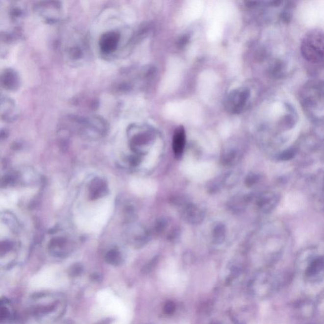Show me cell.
<instances>
[{
	"mask_svg": "<svg viewBox=\"0 0 324 324\" xmlns=\"http://www.w3.org/2000/svg\"><path fill=\"white\" fill-rule=\"evenodd\" d=\"M56 47L62 58L74 66L84 64L90 58L88 42L83 34L78 30L69 29L61 32Z\"/></svg>",
	"mask_w": 324,
	"mask_h": 324,
	"instance_id": "1",
	"label": "cell"
},
{
	"mask_svg": "<svg viewBox=\"0 0 324 324\" xmlns=\"http://www.w3.org/2000/svg\"><path fill=\"white\" fill-rule=\"evenodd\" d=\"M32 300V313L43 324H52L59 319L66 307L65 299L60 295L41 293L34 295Z\"/></svg>",
	"mask_w": 324,
	"mask_h": 324,
	"instance_id": "2",
	"label": "cell"
},
{
	"mask_svg": "<svg viewBox=\"0 0 324 324\" xmlns=\"http://www.w3.org/2000/svg\"><path fill=\"white\" fill-rule=\"evenodd\" d=\"M67 119L80 136L88 140H99L105 136L108 132L107 123L105 119L97 115L71 116Z\"/></svg>",
	"mask_w": 324,
	"mask_h": 324,
	"instance_id": "3",
	"label": "cell"
},
{
	"mask_svg": "<svg viewBox=\"0 0 324 324\" xmlns=\"http://www.w3.org/2000/svg\"><path fill=\"white\" fill-rule=\"evenodd\" d=\"M34 10L41 19L50 25L59 23L64 15L62 3L60 1H39L34 5Z\"/></svg>",
	"mask_w": 324,
	"mask_h": 324,
	"instance_id": "4",
	"label": "cell"
},
{
	"mask_svg": "<svg viewBox=\"0 0 324 324\" xmlns=\"http://www.w3.org/2000/svg\"><path fill=\"white\" fill-rule=\"evenodd\" d=\"M128 137L131 149L140 153L147 147L153 139V133L149 128L138 125H131L128 127Z\"/></svg>",
	"mask_w": 324,
	"mask_h": 324,
	"instance_id": "5",
	"label": "cell"
},
{
	"mask_svg": "<svg viewBox=\"0 0 324 324\" xmlns=\"http://www.w3.org/2000/svg\"><path fill=\"white\" fill-rule=\"evenodd\" d=\"M122 34L119 30H109L100 37L99 47L102 56L111 57L114 56L120 48Z\"/></svg>",
	"mask_w": 324,
	"mask_h": 324,
	"instance_id": "6",
	"label": "cell"
},
{
	"mask_svg": "<svg viewBox=\"0 0 324 324\" xmlns=\"http://www.w3.org/2000/svg\"><path fill=\"white\" fill-rule=\"evenodd\" d=\"M249 96V91L246 89L241 88L232 91L226 100V108L234 114L241 112L244 108Z\"/></svg>",
	"mask_w": 324,
	"mask_h": 324,
	"instance_id": "7",
	"label": "cell"
},
{
	"mask_svg": "<svg viewBox=\"0 0 324 324\" xmlns=\"http://www.w3.org/2000/svg\"><path fill=\"white\" fill-rule=\"evenodd\" d=\"M0 115L1 120L6 123H13L19 116L18 108L15 102L6 95H1Z\"/></svg>",
	"mask_w": 324,
	"mask_h": 324,
	"instance_id": "8",
	"label": "cell"
},
{
	"mask_svg": "<svg viewBox=\"0 0 324 324\" xmlns=\"http://www.w3.org/2000/svg\"><path fill=\"white\" fill-rule=\"evenodd\" d=\"M1 86L4 90L11 92L18 90L21 86L20 75L14 69H4L1 74Z\"/></svg>",
	"mask_w": 324,
	"mask_h": 324,
	"instance_id": "9",
	"label": "cell"
},
{
	"mask_svg": "<svg viewBox=\"0 0 324 324\" xmlns=\"http://www.w3.org/2000/svg\"><path fill=\"white\" fill-rule=\"evenodd\" d=\"M180 212L182 219L191 224H199L204 218V210L193 203H185Z\"/></svg>",
	"mask_w": 324,
	"mask_h": 324,
	"instance_id": "10",
	"label": "cell"
},
{
	"mask_svg": "<svg viewBox=\"0 0 324 324\" xmlns=\"http://www.w3.org/2000/svg\"><path fill=\"white\" fill-rule=\"evenodd\" d=\"M8 19L14 25H19L21 24L25 17V6L21 2H13L8 7Z\"/></svg>",
	"mask_w": 324,
	"mask_h": 324,
	"instance_id": "11",
	"label": "cell"
},
{
	"mask_svg": "<svg viewBox=\"0 0 324 324\" xmlns=\"http://www.w3.org/2000/svg\"><path fill=\"white\" fill-rule=\"evenodd\" d=\"M68 241L64 238H56L50 241L49 251L53 256L62 257L69 254L71 249Z\"/></svg>",
	"mask_w": 324,
	"mask_h": 324,
	"instance_id": "12",
	"label": "cell"
},
{
	"mask_svg": "<svg viewBox=\"0 0 324 324\" xmlns=\"http://www.w3.org/2000/svg\"><path fill=\"white\" fill-rule=\"evenodd\" d=\"M186 145V132L184 128L180 126L175 130L173 136V149L176 158H180L183 153Z\"/></svg>",
	"mask_w": 324,
	"mask_h": 324,
	"instance_id": "13",
	"label": "cell"
},
{
	"mask_svg": "<svg viewBox=\"0 0 324 324\" xmlns=\"http://www.w3.org/2000/svg\"><path fill=\"white\" fill-rule=\"evenodd\" d=\"M89 190L90 199H97L106 195L108 191L107 185L105 180L100 178H95L90 182Z\"/></svg>",
	"mask_w": 324,
	"mask_h": 324,
	"instance_id": "14",
	"label": "cell"
},
{
	"mask_svg": "<svg viewBox=\"0 0 324 324\" xmlns=\"http://www.w3.org/2000/svg\"><path fill=\"white\" fill-rule=\"evenodd\" d=\"M106 262L114 266L121 264L123 258L121 252L117 249H112L108 251L105 256Z\"/></svg>",
	"mask_w": 324,
	"mask_h": 324,
	"instance_id": "15",
	"label": "cell"
},
{
	"mask_svg": "<svg viewBox=\"0 0 324 324\" xmlns=\"http://www.w3.org/2000/svg\"><path fill=\"white\" fill-rule=\"evenodd\" d=\"M226 229L224 225L219 223L213 230V238L215 243H222L225 238Z\"/></svg>",
	"mask_w": 324,
	"mask_h": 324,
	"instance_id": "16",
	"label": "cell"
},
{
	"mask_svg": "<svg viewBox=\"0 0 324 324\" xmlns=\"http://www.w3.org/2000/svg\"><path fill=\"white\" fill-rule=\"evenodd\" d=\"M240 154L236 151H230L224 154L222 161L225 165H233L240 160Z\"/></svg>",
	"mask_w": 324,
	"mask_h": 324,
	"instance_id": "17",
	"label": "cell"
},
{
	"mask_svg": "<svg viewBox=\"0 0 324 324\" xmlns=\"http://www.w3.org/2000/svg\"><path fill=\"white\" fill-rule=\"evenodd\" d=\"M17 175L15 174L10 173L2 178L1 186H7L8 185L14 184L16 181Z\"/></svg>",
	"mask_w": 324,
	"mask_h": 324,
	"instance_id": "18",
	"label": "cell"
},
{
	"mask_svg": "<svg viewBox=\"0 0 324 324\" xmlns=\"http://www.w3.org/2000/svg\"><path fill=\"white\" fill-rule=\"evenodd\" d=\"M296 151L295 150H289L288 151L284 152L280 156V159L282 160H288L292 159L295 155Z\"/></svg>",
	"mask_w": 324,
	"mask_h": 324,
	"instance_id": "19",
	"label": "cell"
},
{
	"mask_svg": "<svg viewBox=\"0 0 324 324\" xmlns=\"http://www.w3.org/2000/svg\"><path fill=\"white\" fill-rule=\"evenodd\" d=\"M13 247L12 243L9 242V241H5L1 243V246H0V251H1V254L4 253H6V252L10 251L12 249Z\"/></svg>",
	"mask_w": 324,
	"mask_h": 324,
	"instance_id": "20",
	"label": "cell"
},
{
	"mask_svg": "<svg viewBox=\"0 0 324 324\" xmlns=\"http://www.w3.org/2000/svg\"><path fill=\"white\" fill-rule=\"evenodd\" d=\"M258 180V177L257 175L254 174L249 175L248 176L247 180H246V184H247L248 186H251L255 184Z\"/></svg>",
	"mask_w": 324,
	"mask_h": 324,
	"instance_id": "21",
	"label": "cell"
},
{
	"mask_svg": "<svg viewBox=\"0 0 324 324\" xmlns=\"http://www.w3.org/2000/svg\"><path fill=\"white\" fill-rule=\"evenodd\" d=\"M82 271V265L75 264L74 265L71 269V274L73 275H77L80 274Z\"/></svg>",
	"mask_w": 324,
	"mask_h": 324,
	"instance_id": "22",
	"label": "cell"
},
{
	"mask_svg": "<svg viewBox=\"0 0 324 324\" xmlns=\"http://www.w3.org/2000/svg\"><path fill=\"white\" fill-rule=\"evenodd\" d=\"M110 323H111V320L110 319H106V320H105V321H102L101 324H110Z\"/></svg>",
	"mask_w": 324,
	"mask_h": 324,
	"instance_id": "23",
	"label": "cell"
}]
</instances>
